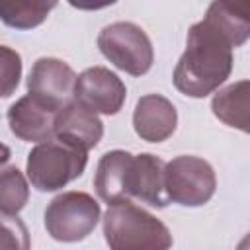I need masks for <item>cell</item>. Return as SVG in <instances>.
Returning <instances> with one entry per match:
<instances>
[{
  "instance_id": "6da1fadb",
  "label": "cell",
  "mask_w": 250,
  "mask_h": 250,
  "mask_svg": "<svg viewBox=\"0 0 250 250\" xmlns=\"http://www.w3.org/2000/svg\"><path fill=\"white\" fill-rule=\"evenodd\" d=\"M250 37L248 8L229 2H211L203 20L188 31L172 82L189 98H205L219 90L232 72V49Z\"/></svg>"
},
{
  "instance_id": "7a4b0ae2",
  "label": "cell",
  "mask_w": 250,
  "mask_h": 250,
  "mask_svg": "<svg viewBox=\"0 0 250 250\" xmlns=\"http://www.w3.org/2000/svg\"><path fill=\"white\" fill-rule=\"evenodd\" d=\"M102 221L109 250H170L174 244L170 229L133 201L109 205Z\"/></svg>"
},
{
  "instance_id": "3957f363",
  "label": "cell",
  "mask_w": 250,
  "mask_h": 250,
  "mask_svg": "<svg viewBox=\"0 0 250 250\" xmlns=\"http://www.w3.org/2000/svg\"><path fill=\"white\" fill-rule=\"evenodd\" d=\"M88 164V152L62 139L35 145L25 162L27 180L39 191H57L80 178Z\"/></svg>"
},
{
  "instance_id": "277c9868",
  "label": "cell",
  "mask_w": 250,
  "mask_h": 250,
  "mask_svg": "<svg viewBox=\"0 0 250 250\" xmlns=\"http://www.w3.org/2000/svg\"><path fill=\"white\" fill-rule=\"evenodd\" d=\"M100 53L119 70L143 76L152 68L154 49L146 31L133 21H113L98 33Z\"/></svg>"
},
{
  "instance_id": "5b68a950",
  "label": "cell",
  "mask_w": 250,
  "mask_h": 250,
  "mask_svg": "<svg viewBox=\"0 0 250 250\" xmlns=\"http://www.w3.org/2000/svg\"><path fill=\"white\" fill-rule=\"evenodd\" d=\"M100 203L86 191H62L45 209V229L57 242H80L98 225Z\"/></svg>"
},
{
  "instance_id": "8992f818",
  "label": "cell",
  "mask_w": 250,
  "mask_h": 250,
  "mask_svg": "<svg viewBox=\"0 0 250 250\" xmlns=\"http://www.w3.org/2000/svg\"><path fill=\"white\" fill-rule=\"evenodd\" d=\"M164 188L168 201L184 207H201L215 195L217 176L201 156L180 154L164 166Z\"/></svg>"
},
{
  "instance_id": "52a82bcc",
  "label": "cell",
  "mask_w": 250,
  "mask_h": 250,
  "mask_svg": "<svg viewBox=\"0 0 250 250\" xmlns=\"http://www.w3.org/2000/svg\"><path fill=\"white\" fill-rule=\"evenodd\" d=\"M76 72L72 66L55 57H41L27 74V94L43 105L59 111L74 100Z\"/></svg>"
},
{
  "instance_id": "ba28073f",
  "label": "cell",
  "mask_w": 250,
  "mask_h": 250,
  "mask_svg": "<svg viewBox=\"0 0 250 250\" xmlns=\"http://www.w3.org/2000/svg\"><path fill=\"white\" fill-rule=\"evenodd\" d=\"M74 100L96 115H115L127 100V88L109 68L90 66L76 76Z\"/></svg>"
},
{
  "instance_id": "9c48e42d",
  "label": "cell",
  "mask_w": 250,
  "mask_h": 250,
  "mask_svg": "<svg viewBox=\"0 0 250 250\" xmlns=\"http://www.w3.org/2000/svg\"><path fill=\"white\" fill-rule=\"evenodd\" d=\"M178 127L176 105L160 94H145L137 100L133 111V129L146 143H162Z\"/></svg>"
},
{
  "instance_id": "30bf717a",
  "label": "cell",
  "mask_w": 250,
  "mask_h": 250,
  "mask_svg": "<svg viewBox=\"0 0 250 250\" xmlns=\"http://www.w3.org/2000/svg\"><path fill=\"white\" fill-rule=\"evenodd\" d=\"M55 109L43 105L35 98L21 96L16 100L6 113L10 131L25 143H45L55 137Z\"/></svg>"
},
{
  "instance_id": "8fae6325",
  "label": "cell",
  "mask_w": 250,
  "mask_h": 250,
  "mask_svg": "<svg viewBox=\"0 0 250 250\" xmlns=\"http://www.w3.org/2000/svg\"><path fill=\"white\" fill-rule=\"evenodd\" d=\"M164 166L166 162L156 154H133L129 172V199H137L148 207L164 209L170 203L164 188Z\"/></svg>"
},
{
  "instance_id": "7c38bea8",
  "label": "cell",
  "mask_w": 250,
  "mask_h": 250,
  "mask_svg": "<svg viewBox=\"0 0 250 250\" xmlns=\"http://www.w3.org/2000/svg\"><path fill=\"white\" fill-rule=\"evenodd\" d=\"M53 129L57 139L76 145L86 152L94 148L104 137L102 119L90 109H86L82 104H78L76 100L68 102L55 113Z\"/></svg>"
},
{
  "instance_id": "4fadbf2b",
  "label": "cell",
  "mask_w": 250,
  "mask_h": 250,
  "mask_svg": "<svg viewBox=\"0 0 250 250\" xmlns=\"http://www.w3.org/2000/svg\"><path fill=\"white\" fill-rule=\"evenodd\" d=\"M133 164V154L127 150L105 152L96 166L94 188L102 201L107 205L131 201L129 199V172Z\"/></svg>"
},
{
  "instance_id": "5bb4252c",
  "label": "cell",
  "mask_w": 250,
  "mask_h": 250,
  "mask_svg": "<svg viewBox=\"0 0 250 250\" xmlns=\"http://www.w3.org/2000/svg\"><path fill=\"white\" fill-rule=\"evenodd\" d=\"M248 80H238L234 84L225 86L223 90H217L211 100L213 115L221 119L225 125L248 133Z\"/></svg>"
},
{
  "instance_id": "9a60e30c",
  "label": "cell",
  "mask_w": 250,
  "mask_h": 250,
  "mask_svg": "<svg viewBox=\"0 0 250 250\" xmlns=\"http://www.w3.org/2000/svg\"><path fill=\"white\" fill-rule=\"evenodd\" d=\"M57 8V2H29V0H16V2H0V21L14 29H33L41 25L51 10Z\"/></svg>"
},
{
  "instance_id": "2e32d148",
  "label": "cell",
  "mask_w": 250,
  "mask_h": 250,
  "mask_svg": "<svg viewBox=\"0 0 250 250\" xmlns=\"http://www.w3.org/2000/svg\"><path fill=\"white\" fill-rule=\"evenodd\" d=\"M29 199V184L16 166L0 168V213L18 215Z\"/></svg>"
},
{
  "instance_id": "e0dca14e",
  "label": "cell",
  "mask_w": 250,
  "mask_h": 250,
  "mask_svg": "<svg viewBox=\"0 0 250 250\" xmlns=\"http://www.w3.org/2000/svg\"><path fill=\"white\" fill-rule=\"evenodd\" d=\"M0 250H31L27 225L18 215L0 213Z\"/></svg>"
},
{
  "instance_id": "ac0fdd59",
  "label": "cell",
  "mask_w": 250,
  "mask_h": 250,
  "mask_svg": "<svg viewBox=\"0 0 250 250\" xmlns=\"http://www.w3.org/2000/svg\"><path fill=\"white\" fill-rule=\"evenodd\" d=\"M23 62L16 49L8 45H0V98H10L21 78Z\"/></svg>"
},
{
  "instance_id": "d6986e66",
  "label": "cell",
  "mask_w": 250,
  "mask_h": 250,
  "mask_svg": "<svg viewBox=\"0 0 250 250\" xmlns=\"http://www.w3.org/2000/svg\"><path fill=\"white\" fill-rule=\"evenodd\" d=\"M10 156H12L10 146H8V145H4V143H0V166H2V164H6V162L10 160Z\"/></svg>"
}]
</instances>
